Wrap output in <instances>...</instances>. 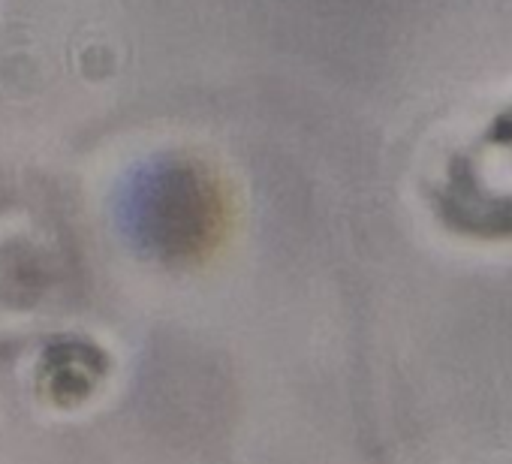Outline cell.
I'll list each match as a JSON object with an SVG mask.
<instances>
[{"label":"cell","instance_id":"1","mask_svg":"<svg viewBox=\"0 0 512 464\" xmlns=\"http://www.w3.org/2000/svg\"><path fill=\"white\" fill-rule=\"evenodd\" d=\"M118 220L142 254L181 266L217 248L226 229V199L202 163L157 157L124 181Z\"/></svg>","mask_w":512,"mask_h":464},{"label":"cell","instance_id":"2","mask_svg":"<svg viewBox=\"0 0 512 464\" xmlns=\"http://www.w3.org/2000/svg\"><path fill=\"white\" fill-rule=\"evenodd\" d=\"M437 211L464 236L512 239V106L446 163Z\"/></svg>","mask_w":512,"mask_h":464}]
</instances>
